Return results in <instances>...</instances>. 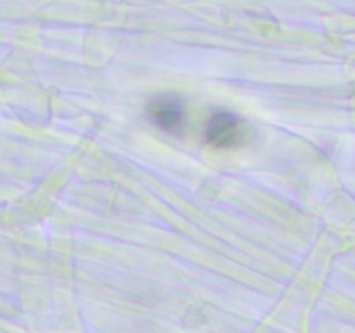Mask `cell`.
<instances>
[{"label": "cell", "mask_w": 355, "mask_h": 333, "mask_svg": "<svg viewBox=\"0 0 355 333\" xmlns=\"http://www.w3.org/2000/svg\"><path fill=\"white\" fill-rule=\"evenodd\" d=\"M205 139L215 148H232L246 139V125L232 111L218 110L208 118Z\"/></svg>", "instance_id": "cell-1"}, {"label": "cell", "mask_w": 355, "mask_h": 333, "mask_svg": "<svg viewBox=\"0 0 355 333\" xmlns=\"http://www.w3.org/2000/svg\"><path fill=\"white\" fill-rule=\"evenodd\" d=\"M148 117L159 130L177 135L186 123V108L177 96H158L148 104Z\"/></svg>", "instance_id": "cell-2"}]
</instances>
